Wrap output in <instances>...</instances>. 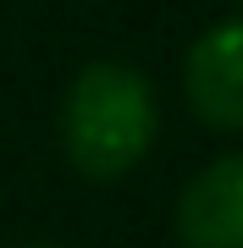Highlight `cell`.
<instances>
[{
  "mask_svg": "<svg viewBox=\"0 0 243 248\" xmlns=\"http://www.w3.org/2000/svg\"><path fill=\"white\" fill-rule=\"evenodd\" d=\"M161 138L155 83L127 61H89L61 99V155L78 177L116 182L144 166Z\"/></svg>",
  "mask_w": 243,
  "mask_h": 248,
  "instance_id": "obj_1",
  "label": "cell"
},
{
  "mask_svg": "<svg viewBox=\"0 0 243 248\" xmlns=\"http://www.w3.org/2000/svg\"><path fill=\"white\" fill-rule=\"evenodd\" d=\"M188 110L216 133H243V17H227L188 45L182 61Z\"/></svg>",
  "mask_w": 243,
  "mask_h": 248,
  "instance_id": "obj_2",
  "label": "cell"
},
{
  "mask_svg": "<svg viewBox=\"0 0 243 248\" xmlns=\"http://www.w3.org/2000/svg\"><path fill=\"white\" fill-rule=\"evenodd\" d=\"M22 248H66V243H22Z\"/></svg>",
  "mask_w": 243,
  "mask_h": 248,
  "instance_id": "obj_4",
  "label": "cell"
},
{
  "mask_svg": "<svg viewBox=\"0 0 243 248\" xmlns=\"http://www.w3.org/2000/svg\"><path fill=\"white\" fill-rule=\"evenodd\" d=\"M238 6H243V0H238Z\"/></svg>",
  "mask_w": 243,
  "mask_h": 248,
  "instance_id": "obj_5",
  "label": "cell"
},
{
  "mask_svg": "<svg viewBox=\"0 0 243 248\" xmlns=\"http://www.w3.org/2000/svg\"><path fill=\"white\" fill-rule=\"evenodd\" d=\"M171 232L182 248H243V149L182 182Z\"/></svg>",
  "mask_w": 243,
  "mask_h": 248,
  "instance_id": "obj_3",
  "label": "cell"
}]
</instances>
